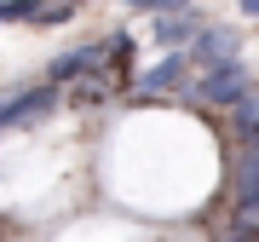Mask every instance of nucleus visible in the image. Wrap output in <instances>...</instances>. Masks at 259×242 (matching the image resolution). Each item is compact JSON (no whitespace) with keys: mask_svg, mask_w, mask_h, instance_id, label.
<instances>
[{"mask_svg":"<svg viewBox=\"0 0 259 242\" xmlns=\"http://www.w3.org/2000/svg\"><path fill=\"white\" fill-rule=\"evenodd\" d=\"M231 58H242V35L225 29V23H202V35L190 41V64L213 69V64H231Z\"/></svg>","mask_w":259,"mask_h":242,"instance_id":"4","label":"nucleus"},{"mask_svg":"<svg viewBox=\"0 0 259 242\" xmlns=\"http://www.w3.org/2000/svg\"><path fill=\"white\" fill-rule=\"evenodd\" d=\"M248 93H253V75H248L242 58L213 64V69H202V75L190 81V104H213V110H236Z\"/></svg>","mask_w":259,"mask_h":242,"instance_id":"1","label":"nucleus"},{"mask_svg":"<svg viewBox=\"0 0 259 242\" xmlns=\"http://www.w3.org/2000/svg\"><path fill=\"white\" fill-rule=\"evenodd\" d=\"M242 6V18H259V0H236Z\"/></svg>","mask_w":259,"mask_h":242,"instance_id":"11","label":"nucleus"},{"mask_svg":"<svg viewBox=\"0 0 259 242\" xmlns=\"http://www.w3.org/2000/svg\"><path fill=\"white\" fill-rule=\"evenodd\" d=\"M231 179H236V208H259V144H242Z\"/></svg>","mask_w":259,"mask_h":242,"instance_id":"7","label":"nucleus"},{"mask_svg":"<svg viewBox=\"0 0 259 242\" xmlns=\"http://www.w3.org/2000/svg\"><path fill=\"white\" fill-rule=\"evenodd\" d=\"M231 133H236L242 144H259V87H253V93L231 110Z\"/></svg>","mask_w":259,"mask_h":242,"instance_id":"8","label":"nucleus"},{"mask_svg":"<svg viewBox=\"0 0 259 242\" xmlns=\"http://www.w3.org/2000/svg\"><path fill=\"white\" fill-rule=\"evenodd\" d=\"M133 12H150V18H167V12H190V0H133Z\"/></svg>","mask_w":259,"mask_h":242,"instance_id":"9","label":"nucleus"},{"mask_svg":"<svg viewBox=\"0 0 259 242\" xmlns=\"http://www.w3.org/2000/svg\"><path fill=\"white\" fill-rule=\"evenodd\" d=\"M35 6L40 0H0V23L6 18H35Z\"/></svg>","mask_w":259,"mask_h":242,"instance_id":"10","label":"nucleus"},{"mask_svg":"<svg viewBox=\"0 0 259 242\" xmlns=\"http://www.w3.org/2000/svg\"><path fill=\"white\" fill-rule=\"evenodd\" d=\"M185 75H190V52H167L156 69H144V75H139V93H144V98H150V93H173Z\"/></svg>","mask_w":259,"mask_h":242,"instance_id":"6","label":"nucleus"},{"mask_svg":"<svg viewBox=\"0 0 259 242\" xmlns=\"http://www.w3.org/2000/svg\"><path fill=\"white\" fill-rule=\"evenodd\" d=\"M202 35V12H167V18H156L150 23V47H161V52H179L185 41H196Z\"/></svg>","mask_w":259,"mask_h":242,"instance_id":"5","label":"nucleus"},{"mask_svg":"<svg viewBox=\"0 0 259 242\" xmlns=\"http://www.w3.org/2000/svg\"><path fill=\"white\" fill-rule=\"evenodd\" d=\"M52 87H69V81H87V75H110V47L93 41V47H75L64 58H52Z\"/></svg>","mask_w":259,"mask_h":242,"instance_id":"3","label":"nucleus"},{"mask_svg":"<svg viewBox=\"0 0 259 242\" xmlns=\"http://www.w3.org/2000/svg\"><path fill=\"white\" fill-rule=\"evenodd\" d=\"M58 110V87H29V93L0 98V127H35Z\"/></svg>","mask_w":259,"mask_h":242,"instance_id":"2","label":"nucleus"}]
</instances>
